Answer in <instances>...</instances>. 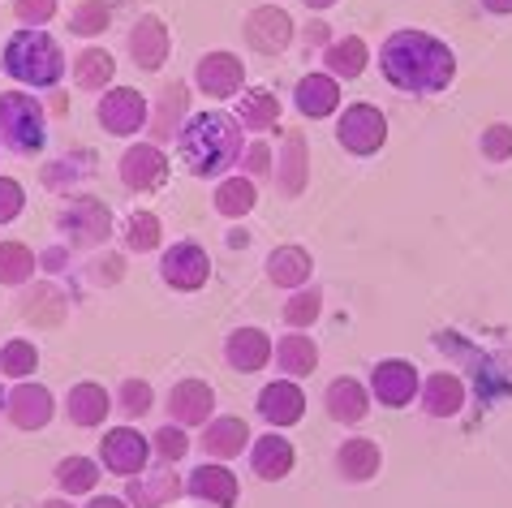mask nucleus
Segmentation results:
<instances>
[{"label":"nucleus","mask_w":512,"mask_h":508,"mask_svg":"<svg viewBox=\"0 0 512 508\" xmlns=\"http://www.w3.org/2000/svg\"><path fill=\"white\" fill-rule=\"evenodd\" d=\"M95 173H99V155L87 147H74V151H65V155H56V160L44 164V190L69 194V190L87 186Z\"/></svg>","instance_id":"obj_29"},{"label":"nucleus","mask_w":512,"mask_h":508,"mask_svg":"<svg viewBox=\"0 0 512 508\" xmlns=\"http://www.w3.org/2000/svg\"><path fill=\"white\" fill-rule=\"evenodd\" d=\"M13 18L31 31H44V26L56 18V0H13Z\"/></svg>","instance_id":"obj_47"},{"label":"nucleus","mask_w":512,"mask_h":508,"mask_svg":"<svg viewBox=\"0 0 512 508\" xmlns=\"http://www.w3.org/2000/svg\"><path fill=\"white\" fill-rule=\"evenodd\" d=\"M478 151H482V160H491V164H508L512 160V125L508 121L487 125L478 138Z\"/></svg>","instance_id":"obj_46"},{"label":"nucleus","mask_w":512,"mask_h":508,"mask_svg":"<svg viewBox=\"0 0 512 508\" xmlns=\"http://www.w3.org/2000/svg\"><path fill=\"white\" fill-rule=\"evenodd\" d=\"M229 246H233V250H246V246H250V233H246V229H233V233H229Z\"/></svg>","instance_id":"obj_55"},{"label":"nucleus","mask_w":512,"mask_h":508,"mask_svg":"<svg viewBox=\"0 0 512 508\" xmlns=\"http://www.w3.org/2000/svg\"><path fill=\"white\" fill-rule=\"evenodd\" d=\"M336 143L349 155H358V160L379 155L383 147H388V117H383V108L366 104V100L345 104V112L336 117Z\"/></svg>","instance_id":"obj_6"},{"label":"nucleus","mask_w":512,"mask_h":508,"mask_svg":"<svg viewBox=\"0 0 512 508\" xmlns=\"http://www.w3.org/2000/svg\"><path fill=\"white\" fill-rule=\"evenodd\" d=\"M379 470H383V448L366 440V435H353V440L336 448V474L345 483H371Z\"/></svg>","instance_id":"obj_31"},{"label":"nucleus","mask_w":512,"mask_h":508,"mask_svg":"<svg viewBox=\"0 0 512 508\" xmlns=\"http://www.w3.org/2000/svg\"><path fill=\"white\" fill-rule=\"evenodd\" d=\"M323 409H327V418L332 422H340V427H358V422L371 418V388H366L362 379H353V375H340V379L327 384Z\"/></svg>","instance_id":"obj_20"},{"label":"nucleus","mask_w":512,"mask_h":508,"mask_svg":"<svg viewBox=\"0 0 512 508\" xmlns=\"http://www.w3.org/2000/svg\"><path fill=\"white\" fill-rule=\"evenodd\" d=\"M177 496H186V478H177L173 465L160 461V470L134 474V483H125V504L130 508H164Z\"/></svg>","instance_id":"obj_21"},{"label":"nucleus","mask_w":512,"mask_h":508,"mask_svg":"<svg viewBox=\"0 0 512 508\" xmlns=\"http://www.w3.org/2000/svg\"><path fill=\"white\" fill-rule=\"evenodd\" d=\"M272 181L284 199H302L306 186H310V147L302 134H284V143L276 151V168H272Z\"/></svg>","instance_id":"obj_19"},{"label":"nucleus","mask_w":512,"mask_h":508,"mask_svg":"<svg viewBox=\"0 0 512 508\" xmlns=\"http://www.w3.org/2000/svg\"><path fill=\"white\" fill-rule=\"evenodd\" d=\"M263 272H267V280H272L276 289L293 293V289L310 285V276H315V254H310L306 246H297V242H284V246H276L272 254H267Z\"/></svg>","instance_id":"obj_27"},{"label":"nucleus","mask_w":512,"mask_h":508,"mask_svg":"<svg viewBox=\"0 0 512 508\" xmlns=\"http://www.w3.org/2000/svg\"><path fill=\"white\" fill-rule=\"evenodd\" d=\"M250 427H246V418H233V414H220V418H211L203 422V440H198V448L207 453V461H237L241 453L250 448Z\"/></svg>","instance_id":"obj_23"},{"label":"nucleus","mask_w":512,"mask_h":508,"mask_svg":"<svg viewBox=\"0 0 512 508\" xmlns=\"http://www.w3.org/2000/svg\"><path fill=\"white\" fill-rule=\"evenodd\" d=\"M22 319L35 323V328H61L69 319V298L52 285V280H39V285L22 298Z\"/></svg>","instance_id":"obj_36"},{"label":"nucleus","mask_w":512,"mask_h":508,"mask_svg":"<svg viewBox=\"0 0 512 508\" xmlns=\"http://www.w3.org/2000/svg\"><path fill=\"white\" fill-rule=\"evenodd\" d=\"M465 379L457 371H435V375H422V388H418V401H422V414L426 418H457L465 409Z\"/></svg>","instance_id":"obj_25"},{"label":"nucleus","mask_w":512,"mask_h":508,"mask_svg":"<svg viewBox=\"0 0 512 508\" xmlns=\"http://www.w3.org/2000/svg\"><path fill=\"white\" fill-rule=\"evenodd\" d=\"M478 5L487 13H500V18H508V13H512V0H478Z\"/></svg>","instance_id":"obj_54"},{"label":"nucleus","mask_w":512,"mask_h":508,"mask_svg":"<svg viewBox=\"0 0 512 508\" xmlns=\"http://www.w3.org/2000/svg\"><path fill=\"white\" fill-rule=\"evenodd\" d=\"M293 104L297 112H302L306 121H327L340 112V82L332 74H323V69H315V74L297 78L293 87Z\"/></svg>","instance_id":"obj_26"},{"label":"nucleus","mask_w":512,"mask_h":508,"mask_svg":"<svg viewBox=\"0 0 512 508\" xmlns=\"http://www.w3.org/2000/svg\"><path fill=\"white\" fill-rule=\"evenodd\" d=\"M39 371V345L26 341V336H13V341L0 345V375L5 379H31Z\"/></svg>","instance_id":"obj_42"},{"label":"nucleus","mask_w":512,"mask_h":508,"mask_svg":"<svg viewBox=\"0 0 512 508\" xmlns=\"http://www.w3.org/2000/svg\"><path fill=\"white\" fill-rule=\"evenodd\" d=\"M250 470L263 478V483H280V478L293 474L297 453H293V440L284 431H263L259 440H250Z\"/></svg>","instance_id":"obj_22"},{"label":"nucleus","mask_w":512,"mask_h":508,"mask_svg":"<svg viewBox=\"0 0 512 508\" xmlns=\"http://www.w3.org/2000/svg\"><path fill=\"white\" fill-rule=\"evenodd\" d=\"M95 121L104 125V134L112 138H134L147 130V121H151V104H147V95H142L138 87H112L99 95V108H95Z\"/></svg>","instance_id":"obj_7"},{"label":"nucleus","mask_w":512,"mask_h":508,"mask_svg":"<svg viewBox=\"0 0 512 508\" xmlns=\"http://www.w3.org/2000/svg\"><path fill=\"white\" fill-rule=\"evenodd\" d=\"M0 409H5V392H0Z\"/></svg>","instance_id":"obj_58"},{"label":"nucleus","mask_w":512,"mask_h":508,"mask_svg":"<svg viewBox=\"0 0 512 508\" xmlns=\"http://www.w3.org/2000/svg\"><path fill=\"white\" fill-rule=\"evenodd\" d=\"M121 259H104V263H95L91 267V285H117L121 280Z\"/></svg>","instance_id":"obj_50"},{"label":"nucleus","mask_w":512,"mask_h":508,"mask_svg":"<svg viewBox=\"0 0 512 508\" xmlns=\"http://www.w3.org/2000/svg\"><path fill=\"white\" fill-rule=\"evenodd\" d=\"M108 414H112V397H108L104 384H95V379H82V384H74L65 392V418L74 422V427L95 431V427H104Z\"/></svg>","instance_id":"obj_30"},{"label":"nucleus","mask_w":512,"mask_h":508,"mask_svg":"<svg viewBox=\"0 0 512 508\" xmlns=\"http://www.w3.org/2000/svg\"><path fill=\"white\" fill-rule=\"evenodd\" d=\"M99 465L95 457H61L56 461V470H52V483L61 487V496H95V487H99Z\"/></svg>","instance_id":"obj_38"},{"label":"nucleus","mask_w":512,"mask_h":508,"mask_svg":"<svg viewBox=\"0 0 512 508\" xmlns=\"http://www.w3.org/2000/svg\"><path fill=\"white\" fill-rule=\"evenodd\" d=\"M241 125L233 112H220V108H207V112H194V117H186V125H181L177 134V155L181 164H186L190 177H224L233 173L241 151H246V143H241Z\"/></svg>","instance_id":"obj_2"},{"label":"nucleus","mask_w":512,"mask_h":508,"mask_svg":"<svg viewBox=\"0 0 512 508\" xmlns=\"http://www.w3.org/2000/svg\"><path fill=\"white\" fill-rule=\"evenodd\" d=\"M0 65H5V74L13 82H22V87H31V91L61 87V78L69 74V61H65L61 44L44 31H31V26H22V31H13L5 39Z\"/></svg>","instance_id":"obj_3"},{"label":"nucleus","mask_w":512,"mask_h":508,"mask_svg":"<svg viewBox=\"0 0 512 508\" xmlns=\"http://www.w3.org/2000/svg\"><path fill=\"white\" fill-rule=\"evenodd\" d=\"M186 117H190V87H186V82H168V87L160 91V100H155V112H151L147 130H151L155 143H164V138L181 134Z\"/></svg>","instance_id":"obj_32"},{"label":"nucleus","mask_w":512,"mask_h":508,"mask_svg":"<svg viewBox=\"0 0 512 508\" xmlns=\"http://www.w3.org/2000/svg\"><path fill=\"white\" fill-rule=\"evenodd\" d=\"M186 496L207 508H233L241 496V483L224 461H203L198 470L186 474Z\"/></svg>","instance_id":"obj_18"},{"label":"nucleus","mask_w":512,"mask_h":508,"mask_svg":"<svg viewBox=\"0 0 512 508\" xmlns=\"http://www.w3.org/2000/svg\"><path fill=\"white\" fill-rule=\"evenodd\" d=\"M323 315V289L319 285H302L289 293V302H284V323H289L293 332H310Z\"/></svg>","instance_id":"obj_41"},{"label":"nucleus","mask_w":512,"mask_h":508,"mask_svg":"<svg viewBox=\"0 0 512 508\" xmlns=\"http://www.w3.org/2000/svg\"><path fill=\"white\" fill-rule=\"evenodd\" d=\"M164 409L173 414L177 427H203L216 418V388L207 379H177L164 397Z\"/></svg>","instance_id":"obj_17"},{"label":"nucleus","mask_w":512,"mask_h":508,"mask_svg":"<svg viewBox=\"0 0 512 508\" xmlns=\"http://www.w3.org/2000/svg\"><path fill=\"white\" fill-rule=\"evenodd\" d=\"M272 358H276V371L284 379H306L310 371H319V345L310 341V332L280 336L276 349H272Z\"/></svg>","instance_id":"obj_35"},{"label":"nucleus","mask_w":512,"mask_h":508,"mask_svg":"<svg viewBox=\"0 0 512 508\" xmlns=\"http://www.w3.org/2000/svg\"><path fill=\"white\" fill-rule=\"evenodd\" d=\"M112 26V5L108 0H82V5L69 13V31H74L78 39H95L104 35Z\"/></svg>","instance_id":"obj_43"},{"label":"nucleus","mask_w":512,"mask_h":508,"mask_svg":"<svg viewBox=\"0 0 512 508\" xmlns=\"http://www.w3.org/2000/svg\"><path fill=\"white\" fill-rule=\"evenodd\" d=\"M87 508H130V504H125L121 496H91Z\"/></svg>","instance_id":"obj_53"},{"label":"nucleus","mask_w":512,"mask_h":508,"mask_svg":"<svg viewBox=\"0 0 512 508\" xmlns=\"http://www.w3.org/2000/svg\"><path fill=\"white\" fill-rule=\"evenodd\" d=\"M241 87H246V65H241L237 52H203L194 61V91L207 95V100H237Z\"/></svg>","instance_id":"obj_8"},{"label":"nucleus","mask_w":512,"mask_h":508,"mask_svg":"<svg viewBox=\"0 0 512 508\" xmlns=\"http://www.w3.org/2000/svg\"><path fill=\"white\" fill-rule=\"evenodd\" d=\"M69 74H74V87L78 91H99L104 95L112 87V78H117V56H112L108 48H82L74 61H69Z\"/></svg>","instance_id":"obj_34"},{"label":"nucleus","mask_w":512,"mask_h":508,"mask_svg":"<svg viewBox=\"0 0 512 508\" xmlns=\"http://www.w3.org/2000/svg\"><path fill=\"white\" fill-rule=\"evenodd\" d=\"M65 259H69V246L61 242V246H52L48 254H39V267H44V272H61Z\"/></svg>","instance_id":"obj_52"},{"label":"nucleus","mask_w":512,"mask_h":508,"mask_svg":"<svg viewBox=\"0 0 512 508\" xmlns=\"http://www.w3.org/2000/svg\"><path fill=\"white\" fill-rule=\"evenodd\" d=\"M151 457H155L151 440L138 427H112V431H104V440H99V465L117 478L142 474L151 465Z\"/></svg>","instance_id":"obj_9"},{"label":"nucleus","mask_w":512,"mask_h":508,"mask_svg":"<svg viewBox=\"0 0 512 508\" xmlns=\"http://www.w3.org/2000/svg\"><path fill=\"white\" fill-rule=\"evenodd\" d=\"M151 453L160 457L164 465L186 461V453H190V435H186V427H177V422H164V427L151 435Z\"/></svg>","instance_id":"obj_44"},{"label":"nucleus","mask_w":512,"mask_h":508,"mask_svg":"<svg viewBox=\"0 0 512 508\" xmlns=\"http://www.w3.org/2000/svg\"><path fill=\"white\" fill-rule=\"evenodd\" d=\"M272 349H276L272 336H267L263 328H254V323H246V328L229 332V341H224V362L241 375H259L263 366L272 362Z\"/></svg>","instance_id":"obj_24"},{"label":"nucleus","mask_w":512,"mask_h":508,"mask_svg":"<svg viewBox=\"0 0 512 508\" xmlns=\"http://www.w3.org/2000/svg\"><path fill=\"white\" fill-rule=\"evenodd\" d=\"M280 112H284V104H280V95H276L272 87H241L237 104H233V117H237V125H241L246 134H267V130H276V125H280Z\"/></svg>","instance_id":"obj_28"},{"label":"nucleus","mask_w":512,"mask_h":508,"mask_svg":"<svg viewBox=\"0 0 512 508\" xmlns=\"http://www.w3.org/2000/svg\"><path fill=\"white\" fill-rule=\"evenodd\" d=\"M302 39H306V48H327V44H332V26H327V22H310L302 31Z\"/></svg>","instance_id":"obj_51"},{"label":"nucleus","mask_w":512,"mask_h":508,"mask_svg":"<svg viewBox=\"0 0 512 508\" xmlns=\"http://www.w3.org/2000/svg\"><path fill=\"white\" fill-rule=\"evenodd\" d=\"M418 388H422V375L409 358H383L371 366V401H379L383 409L414 405Z\"/></svg>","instance_id":"obj_12"},{"label":"nucleus","mask_w":512,"mask_h":508,"mask_svg":"<svg viewBox=\"0 0 512 508\" xmlns=\"http://www.w3.org/2000/svg\"><path fill=\"white\" fill-rule=\"evenodd\" d=\"M379 74L405 95H444L457 82V52L431 31H396L379 48Z\"/></svg>","instance_id":"obj_1"},{"label":"nucleus","mask_w":512,"mask_h":508,"mask_svg":"<svg viewBox=\"0 0 512 508\" xmlns=\"http://www.w3.org/2000/svg\"><path fill=\"white\" fill-rule=\"evenodd\" d=\"M117 173L130 194H151L168 181V155L160 143H134V147H125Z\"/></svg>","instance_id":"obj_14"},{"label":"nucleus","mask_w":512,"mask_h":508,"mask_svg":"<svg viewBox=\"0 0 512 508\" xmlns=\"http://www.w3.org/2000/svg\"><path fill=\"white\" fill-rule=\"evenodd\" d=\"M254 414L272 431H289L306 418V392L297 388L293 379H272V384H263L259 397H254Z\"/></svg>","instance_id":"obj_15"},{"label":"nucleus","mask_w":512,"mask_h":508,"mask_svg":"<svg viewBox=\"0 0 512 508\" xmlns=\"http://www.w3.org/2000/svg\"><path fill=\"white\" fill-rule=\"evenodd\" d=\"M26 211V190L22 181L13 177H0V224H13Z\"/></svg>","instance_id":"obj_49"},{"label":"nucleus","mask_w":512,"mask_h":508,"mask_svg":"<svg viewBox=\"0 0 512 508\" xmlns=\"http://www.w3.org/2000/svg\"><path fill=\"white\" fill-rule=\"evenodd\" d=\"M302 5H306L310 13H323V9H332V5H336V0H302Z\"/></svg>","instance_id":"obj_57"},{"label":"nucleus","mask_w":512,"mask_h":508,"mask_svg":"<svg viewBox=\"0 0 512 508\" xmlns=\"http://www.w3.org/2000/svg\"><path fill=\"white\" fill-rule=\"evenodd\" d=\"M117 405H121V414H125V418H142V414H151V405H155V392H151V384H147V379L130 375V379H121Z\"/></svg>","instance_id":"obj_45"},{"label":"nucleus","mask_w":512,"mask_h":508,"mask_svg":"<svg viewBox=\"0 0 512 508\" xmlns=\"http://www.w3.org/2000/svg\"><path fill=\"white\" fill-rule=\"evenodd\" d=\"M241 35H246V48L259 52V56H280L289 52L297 26L289 18V9L280 5H259L246 13V22H241Z\"/></svg>","instance_id":"obj_10"},{"label":"nucleus","mask_w":512,"mask_h":508,"mask_svg":"<svg viewBox=\"0 0 512 508\" xmlns=\"http://www.w3.org/2000/svg\"><path fill=\"white\" fill-rule=\"evenodd\" d=\"M160 280L177 293H198L211 280V254L198 242H173L160 254Z\"/></svg>","instance_id":"obj_11"},{"label":"nucleus","mask_w":512,"mask_h":508,"mask_svg":"<svg viewBox=\"0 0 512 508\" xmlns=\"http://www.w3.org/2000/svg\"><path fill=\"white\" fill-rule=\"evenodd\" d=\"M39 508H74V500H69V496H52V500H44Z\"/></svg>","instance_id":"obj_56"},{"label":"nucleus","mask_w":512,"mask_h":508,"mask_svg":"<svg viewBox=\"0 0 512 508\" xmlns=\"http://www.w3.org/2000/svg\"><path fill=\"white\" fill-rule=\"evenodd\" d=\"M35 267H39V259L26 242H0V285H9V289L31 285Z\"/></svg>","instance_id":"obj_40"},{"label":"nucleus","mask_w":512,"mask_h":508,"mask_svg":"<svg viewBox=\"0 0 512 508\" xmlns=\"http://www.w3.org/2000/svg\"><path fill=\"white\" fill-rule=\"evenodd\" d=\"M48 143V108L35 91H0V147L13 155H39Z\"/></svg>","instance_id":"obj_4"},{"label":"nucleus","mask_w":512,"mask_h":508,"mask_svg":"<svg viewBox=\"0 0 512 508\" xmlns=\"http://www.w3.org/2000/svg\"><path fill=\"white\" fill-rule=\"evenodd\" d=\"M371 65V44L362 35H345V39H332L323 48V74H332L336 82H353L366 74Z\"/></svg>","instance_id":"obj_33"},{"label":"nucleus","mask_w":512,"mask_h":508,"mask_svg":"<svg viewBox=\"0 0 512 508\" xmlns=\"http://www.w3.org/2000/svg\"><path fill=\"white\" fill-rule=\"evenodd\" d=\"M5 414L18 431H44L56 418V397L44 384H31V379H18L5 392Z\"/></svg>","instance_id":"obj_16"},{"label":"nucleus","mask_w":512,"mask_h":508,"mask_svg":"<svg viewBox=\"0 0 512 508\" xmlns=\"http://www.w3.org/2000/svg\"><path fill=\"white\" fill-rule=\"evenodd\" d=\"M125 48H130L134 65L142 74H160L168 65V56H173V35H168L160 13H142V18L130 26V35H125Z\"/></svg>","instance_id":"obj_13"},{"label":"nucleus","mask_w":512,"mask_h":508,"mask_svg":"<svg viewBox=\"0 0 512 508\" xmlns=\"http://www.w3.org/2000/svg\"><path fill=\"white\" fill-rule=\"evenodd\" d=\"M112 207L104 199H91V194H82V199H69L61 207V216H56V233L65 237V246L74 250H99L112 237Z\"/></svg>","instance_id":"obj_5"},{"label":"nucleus","mask_w":512,"mask_h":508,"mask_svg":"<svg viewBox=\"0 0 512 508\" xmlns=\"http://www.w3.org/2000/svg\"><path fill=\"white\" fill-rule=\"evenodd\" d=\"M220 216L229 220H246L254 207H259V181L246 177V173H233V177H220L216 181V194H211Z\"/></svg>","instance_id":"obj_37"},{"label":"nucleus","mask_w":512,"mask_h":508,"mask_svg":"<svg viewBox=\"0 0 512 508\" xmlns=\"http://www.w3.org/2000/svg\"><path fill=\"white\" fill-rule=\"evenodd\" d=\"M237 168H241V173H246V177H254V181H259V177H272L276 155H272V147H267V143H250L246 151H241Z\"/></svg>","instance_id":"obj_48"},{"label":"nucleus","mask_w":512,"mask_h":508,"mask_svg":"<svg viewBox=\"0 0 512 508\" xmlns=\"http://www.w3.org/2000/svg\"><path fill=\"white\" fill-rule=\"evenodd\" d=\"M125 250L130 254H155L164 246V224H160V216L155 211H130V220H125Z\"/></svg>","instance_id":"obj_39"}]
</instances>
